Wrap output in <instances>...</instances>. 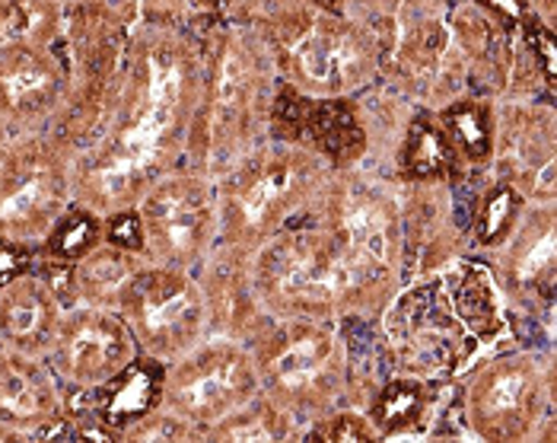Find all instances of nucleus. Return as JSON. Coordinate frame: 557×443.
<instances>
[{"label":"nucleus","instance_id":"f257e3e1","mask_svg":"<svg viewBox=\"0 0 557 443\" xmlns=\"http://www.w3.org/2000/svg\"><path fill=\"white\" fill-rule=\"evenodd\" d=\"M195 87V58L172 26L140 29L102 132L74 160V201L109 218L175 173L191 128Z\"/></svg>","mask_w":557,"mask_h":443},{"label":"nucleus","instance_id":"f03ea898","mask_svg":"<svg viewBox=\"0 0 557 443\" xmlns=\"http://www.w3.org/2000/svg\"><path fill=\"white\" fill-rule=\"evenodd\" d=\"M74 205V153L51 128L16 134L0 157V239L39 253Z\"/></svg>","mask_w":557,"mask_h":443},{"label":"nucleus","instance_id":"7ed1b4c3","mask_svg":"<svg viewBox=\"0 0 557 443\" xmlns=\"http://www.w3.org/2000/svg\"><path fill=\"white\" fill-rule=\"evenodd\" d=\"M383 268L350 253L335 233L294 230L277 239L261 262V291L271 304L294 312H322L347 304L360 284Z\"/></svg>","mask_w":557,"mask_h":443},{"label":"nucleus","instance_id":"20e7f679","mask_svg":"<svg viewBox=\"0 0 557 443\" xmlns=\"http://www.w3.org/2000/svg\"><path fill=\"white\" fill-rule=\"evenodd\" d=\"M256 373L274 408L325 415L344 386L342 345L329 325L290 319L258 335Z\"/></svg>","mask_w":557,"mask_h":443},{"label":"nucleus","instance_id":"39448f33","mask_svg":"<svg viewBox=\"0 0 557 443\" xmlns=\"http://www.w3.org/2000/svg\"><path fill=\"white\" fill-rule=\"evenodd\" d=\"M119 316L137 342V352L157 364H170L205 339L208 300L185 268L140 262L128 278Z\"/></svg>","mask_w":557,"mask_h":443},{"label":"nucleus","instance_id":"423d86ee","mask_svg":"<svg viewBox=\"0 0 557 443\" xmlns=\"http://www.w3.org/2000/svg\"><path fill=\"white\" fill-rule=\"evenodd\" d=\"M256 360L230 342H198L191 352L163 364L160 405L198 434H208L216 421L256 399Z\"/></svg>","mask_w":557,"mask_h":443},{"label":"nucleus","instance_id":"0eeeda50","mask_svg":"<svg viewBox=\"0 0 557 443\" xmlns=\"http://www.w3.org/2000/svg\"><path fill=\"white\" fill-rule=\"evenodd\" d=\"M552 396L548 364L535 355H504L469 383L466 411L484 441H522L535 431Z\"/></svg>","mask_w":557,"mask_h":443},{"label":"nucleus","instance_id":"6e6552de","mask_svg":"<svg viewBox=\"0 0 557 443\" xmlns=\"http://www.w3.org/2000/svg\"><path fill=\"white\" fill-rule=\"evenodd\" d=\"M137 355V342L119 310L74 304L61 316L45 360L64 393H89L119 377Z\"/></svg>","mask_w":557,"mask_h":443},{"label":"nucleus","instance_id":"1a4fd4ad","mask_svg":"<svg viewBox=\"0 0 557 443\" xmlns=\"http://www.w3.org/2000/svg\"><path fill=\"white\" fill-rule=\"evenodd\" d=\"M144 226V259L153 266L188 268L211 243V195L205 182L185 173L157 179L134 205Z\"/></svg>","mask_w":557,"mask_h":443},{"label":"nucleus","instance_id":"9d476101","mask_svg":"<svg viewBox=\"0 0 557 443\" xmlns=\"http://www.w3.org/2000/svg\"><path fill=\"white\" fill-rule=\"evenodd\" d=\"M67 96V51L39 45L0 48V128L7 137L48 128Z\"/></svg>","mask_w":557,"mask_h":443},{"label":"nucleus","instance_id":"9b49d317","mask_svg":"<svg viewBox=\"0 0 557 443\" xmlns=\"http://www.w3.org/2000/svg\"><path fill=\"white\" fill-rule=\"evenodd\" d=\"M388 339L398 364L440 373L462 355V322L436 287H418L388 316Z\"/></svg>","mask_w":557,"mask_h":443},{"label":"nucleus","instance_id":"f8f14e48","mask_svg":"<svg viewBox=\"0 0 557 443\" xmlns=\"http://www.w3.org/2000/svg\"><path fill=\"white\" fill-rule=\"evenodd\" d=\"M64 408L67 393L45 357L0 348V424L20 431L26 441H48Z\"/></svg>","mask_w":557,"mask_h":443},{"label":"nucleus","instance_id":"ddd939ff","mask_svg":"<svg viewBox=\"0 0 557 443\" xmlns=\"http://www.w3.org/2000/svg\"><path fill=\"white\" fill-rule=\"evenodd\" d=\"M61 316L64 300L33 259V266L0 284V348L45 357L58 335Z\"/></svg>","mask_w":557,"mask_h":443},{"label":"nucleus","instance_id":"4468645a","mask_svg":"<svg viewBox=\"0 0 557 443\" xmlns=\"http://www.w3.org/2000/svg\"><path fill=\"white\" fill-rule=\"evenodd\" d=\"M302 170L294 157H261L252 160L226 192V221L243 233H264L290 208Z\"/></svg>","mask_w":557,"mask_h":443},{"label":"nucleus","instance_id":"2eb2a0df","mask_svg":"<svg viewBox=\"0 0 557 443\" xmlns=\"http://www.w3.org/2000/svg\"><path fill=\"white\" fill-rule=\"evenodd\" d=\"M160 399H163V364L137 355L119 377H112L99 390L67 393V408L96 418L119 441L131 421L153 411L160 405Z\"/></svg>","mask_w":557,"mask_h":443},{"label":"nucleus","instance_id":"dca6fc26","mask_svg":"<svg viewBox=\"0 0 557 443\" xmlns=\"http://www.w3.org/2000/svg\"><path fill=\"white\" fill-rule=\"evenodd\" d=\"M287 61L294 74L322 89L347 87L354 74H360V48L357 42L322 20H306L287 42Z\"/></svg>","mask_w":557,"mask_h":443},{"label":"nucleus","instance_id":"f3484780","mask_svg":"<svg viewBox=\"0 0 557 443\" xmlns=\"http://www.w3.org/2000/svg\"><path fill=\"white\" fill-rule=\"evenodd\" d=\"M71 0H0V48L39 45L67 51Z\"/></svg>","mask_w":557,"mask_h":443},{"label":"nucleus","instance_id":"a211bd4d","mask_svg":"<svg viewBox=\"0 0 557 443\" xmlns=\"http://www.w3.org/2000/svg\"><path fill=\"white\" fill-rule=\"evenodd\" d=\"M249 99H252V71L236 45H223L216 58L214 81H211V144L223 150L230 140V132L243 125L249 115Z\"/></svg>","mask_w":557,"mask_h":443},{"label":"nucleus","instance_id":"6ab92c4d","mask_svg":"<svg viewBox=\"0 0 557 443\" xmlns=\"http://www.w3.org/2000/svg\"><path fill=\"white\" fill-rule=\"evenodd\" d=\"M329 160L335 163H350L363 153V132L357 125L354 109L342 99H329L319 106H309L306 119V134Z\"/></svg>","mask_w":557,"mask_h":443},{"label":"nucleus","instance_id":"aec40b11","mask_svg":"<svg viewBox=\"0 0 557 443\" xmlns=\"http://www.w3.org/2000/svg\"><path fill=\"white\" fill-rule=\"evenodd\" d=\"M102 239H106L102 236V218L74 201L61 214V221L54 223V230L48 233V239H45L42 249L36 256H42L48 262L74 266L77 259H84L89 249H96Z\"/></svg>","mask_w":557,"mask_h":443},{"label":"nucleus","instance_id":"412c9836","mask_svg":"<svg viewBox=\"0 0 557 443\" xmlns=\"http://www.w3.org/2000/svg\"><path fill=\"white\" fill-rule=\"evenodd\" d=\"M449 291H453V312L459 322H466L469 329H474V335L487 339L500 329V312H497V300H494V291L487 284V274L481 268H462L453 281H449Z\"/></svg>","mask_w":557,"mask_h":443},{"label":"nucleus","instance_id":"4be33fe9","mask_svg":"<svg viewBox=\"0 0 557 443\" xmlns=\"http://www.w3.org/2000/svg\"><path fill=\"white\" fill-rule=\"evenodd\" d=\"M456 163V150L446 140L443 128H436L430 119H414L405 137L401 150V170L414 179H440L446 176Z\"/></svg>","mask_w":557,"mask_h":443},{"label":"nucleus","instance_id":"5701e85b","mask_svg":"<svg viewBox=\"0 0 557 443\" xmlns=\"http://www.w3.org/2000/svg\"><path fill=\"white\" fill-rule=\"evenodd\" d=\"M424 411H428V390H424V383L392 380L386 390L380 393V399H376L373 428H376V434L392 438V434H401V431L414 428Z\"/></svg>","mask_w":557,"mask_h":443},{"label":"nucleus","instance_id":"b1692460","mask_svg":"<svg viewBox=\"0 0 557 443\" xmlns=\"http://www.w3.org/2000/svg\"><path fill=\"white\" fill-rule=\"evenodd\" d=\"M443 134L453 144V150L469 160L491 157V115L472 99L456 102L443 112Z\"/></svg>","mask_w":557,"mask_h":443},{"label":"nucleus","instance_id":"393cba45","mask_svg":"<svg viewBox=\"0 0 557 443\" xmlns=\"http://www.w3.org/2000/svg\"><path fill=\"white\" fill-rule=\"evenodd\" d=\"M211 441H281L284 438V418L281 408L256 405V399L246 402L243 408H236L233 415H226L223 421H216L208 431Z\"/></svg>","mask_w":557,"mask_h":443},{"label":"nucleus","instance_id":"a878e982","mask_svg":"<svg viewBox=\"0 0 557 443\" xmlns=\"http://www.w3.org/2000/svg\"><path fill=\"white\" fill-rule=\"evenodd\" d=\"M96 3L134 36L150 26H172V0H96Z\"/></svg>","mask_w":557,"mask_h":443},{"label":"nucleus","instance_id":"bb28decb","mask_svg":"<svg viewBox=\"0 0 557 443\" xmlns=\"http://www.w3.org/2000/svg\"><path fill=\"white\" fill-rule=\"evenodd\" d=\"M516 211H519V195H516L513 188H507V185L494 188V192L481 201V211H478V223H474L478 243H484V246L497 243V239L510 230Z\"/></svg>","mask_w":557,"mask_h":443},{"label":"nucleus","instance_id":"cd10ccee","mask_svg":"<svg viewBox=\"0 0 557 443\" xmlns=\"http://www.w3.org/2000/svg\"><path fill=\"white\" fill-rule=\"evenodd\" d=\"M306 119H309V102L294 87H281L277 99H274V132H277V137L300 140L306 134Z\"/></svg>","mask_w":557,"mask_h":443},{"label":"nucleus","instance_id":"c85d7f7f","mask_svg":"<svg viewBox=\"0 0 557 443\" xmlns=\"http://www.w3.org/2000/svg\"><path fill=\"white\" fill-rule=\"evenodd\" d=\"M102 236H106V243L140 256L144 253V226H140L137 208H125V211H115V214L102 218Z\"/></svg>","mask_w":557,"mask_h":443},{"label":"nucleus","instance_id":"c756f323","mask_svg":"<svg viewBox=\"0 0 557 443\" xmlns=\"http://www.w3.org/2000/svg\"><path fill=\"white\" fill-rule=\"evenodd\" d=\"M376 428L357 415H335L329 418L322 428H315V434L309 441H332V443H367L376 441Z\"/></svg>","mask_w":557,"mask_h":443},{"label":"nucleus","instance_id":"7c9ffc66","mask_svg":"<svg viewBox=\"0 0 557 443\" xmlns=\"http://www.w3.org/2000/svg\"><path fill=\"white\" fill-rule=\"evenodd\" d=\"M33 259H36L33 249H23V246H16V243L0 239V284L10 281L13 274H20L23 268L33 266Z\"/></svg>","mask_w":557,"mask_h":443},{"label":"nucleus","instance_id":"2f4dec72","mask_svg":"<svg viewBox=\"0 0 557 443\" xmlns=\"http://www.w3.org/2000/svg\"><path fill=\"white\" fill-rule=\"evenodd\" d=\"M529 39H532L535 51H539V58H542V64H545V77H548V81H555L557 48H555V36H552V29H545L542 23H529Z\"/></svg>","mask_w":557,"mask_h":443},{"label":"nucleus","instance_id":"473e14b6","mask_svg":"<svg viewBox=\"0 0 557 443\" xmlns=\"http://www.w3.org/2000/svg\"><path fill=\"white\" fill-rule=\"evenodd\" d=\"M487 10H494L497 16H504V20H522V13H525V0H481Z\"/></svg>","mask_w":557,"mask_h":443},{"label":"nucleus","instance_id":"72a5a7b5","mask_svg":"<svg viewBox=\"0 0 557 443\" xmlns=\"http://www.w3.org/2000/svg\"><path fill=\"white\" fill-rule=\"evenodd\" d=\"M7 140H10V137H7V132L0 128V157H3V147H7Z\"/></svg>","mask_w":557,"mask_h":443},{"label":"nucleus","instance_id":"f704fd0d","mask_svg":"<svg viewBox=\"0 0 557 443\" xmlns=\"http://www.w3.org/2000/svg\"><path fill=\"white\" fill-rule=\"evenodd\" d=\"M208 3H226V0H208Z\"/></svg>","mask_w":557,"mask_h":443},{"label":"nucleus","instance_id":"c9c22d12","mask_svg":"<svg viewBox=\"0 0 557 443\" xmlns=\"http://www.w3.org/2000/svg\"><path fill=\"white\" fill-rule=\"evenodd\" d=\"M71 3H81V0H71Z\"/></svg>","mask_w":557,"mask_h":443}]
</instances>
